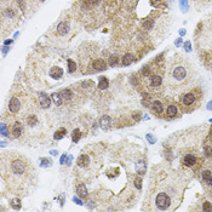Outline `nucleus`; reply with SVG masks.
Here are the masks:
<instances>
[{
  "label": "nucleus",
  "mask_w": 212,
  "mask_h": 212,
  "mask_svg": "<svg viewBox=\"0 0 212 212\" xmlns=\"http://www.w3.org/2000/svg\"><path fill=\"white\" fill-rule=\"evenodd\" d=\"M155 203H157V206L160 210H166L167 207L170 206V204H171V199H170V196L167 195V194L160 193V194H158Z\"/></svg>",
  "instance_id": "f257e3e1"
},
{
  "label": "nucleus",
  "mask_w": 212,
  "mask_h": 212,
  "mask_svg": "<svg viewBox=\"0 0 212 212\" xmlns=\"http://www.w3.org/2000/svg\"><path fill=\"white\" fill-rule=\"evenodd\" d=\"M172 76L177 81H182V80L185 79V76H187V69L184 68L183 65H177L176 68L173 69V72H172Z\"/></svg>",
  "instance_id": "f03ea898"
},
{
  "label": "nucleus",
  "mask_w": 212,
  "mask_h": 212,
  "mask_svg": "<svg viewBox=\"0 0 212 212\" xmlns=\"http://www.w3.org/2000/svg\"><path fill=\"white\" fill-rule=\"evenodd\" d=\"M11 167H12L14 173H16V175H22L26 170V165L21 160H15L12 162V165H11Z\"/></svg>",
  "instance_id": "7ed1b4c3"
},
{
  "label": "nucleus",
  "mask_w": 212,
  "mask_h": 212,
  "mask_svg": "<svg viewBox=\"0 0 212 212\" xmlns=\"http://www.w3.org/2000/svg\"><path fill=\"white\" fill-rule=\"evenodd\" d=\"M19 108H21V102L18 101V98L12 97V98H11V101H10V103H9L10 111H11V113H17V111L19 110Z\"/></svg>",
  "instance_id": "20e7f679"
},
{
  "label": "nucleus",
  "mask_w": 212,
  "mask_h": 212,
  "mask_svg": "<svg viewBox=\"0 0 212 212\" xmlns=\"http://www.w3.org/2000/svg\"><path fill=\"white\" fill-rule=\"evenodd\" d=\"M92 65H93V69H95L96 72H102V70H104V69L107 68V63H106V61L102 60V58L95 60L93 63H92Z\"/></svg>",
  "instance_id": "39448f33"
},
{
  "label": "nucleus",
  "mask_w": 212,
  "mask_h": 212,
  "mask_svg": "<svg viewBox=\"0 0 212 212\" xmlns=\"http://www.w3.org/2000/svg\"><path fill=\"white\" fill-rule=\"evenodd\" d=\"M39 101H40V104H41L42 108H49L50 104H51V99L45 92H40L39 93Z\"/></svg>",
  "instance_id": "423d86ee"
},
{
  "label": "nucleus",
  "mask_w": 212,
  "mask_h": 212,
  "mask_svg": "<svg viewBox=\"0 0 212 212\" xmlns=\"http://www.w3.org/2000/svg\"><path fill=\"white\" fill-rule=\"evenodd\" d=\"M68 32H69V23L68 22H65V21L61 22V23L58 24V27H57V33L60 35H65Z\"/></svg>",
  "instance_id": "0eeeda50"
},
{
  "label": "nucleus",
  "mask_w": 212,
  "mask_h": 212,
  "mask_svg": "<svg viewBox=\"0 0 212 212\" xmlns=\"http://www.w3.org/2000/svg\"><path fill=\"white\" fill-rule=\"evenodd\" d=\"M62 75H63V69L60 68V67H52L50 69V76L53 78V79H60Z\"/></svg>",
  "instance_id": "6e6552de"
},
{
  "label": "nucleus",
  "mask_w": 212,
  "mask_h": 212,
  "mask_svg": "<svg viewBox=\"0 0 212 212\" xmlns=\"http://www.w3.org/2000/svg\"><path fill=\"white\" fill-rule=\"evenodd\" d=\"M76 164L79 165L80 167H85V166H87L88 164H90V158H88V155H86V154L80 155V157L78 158V160H76Z\"/></svg>",
  "instance_id": "1a4fd4ad"
},
{
  "label": "nucleus",
  "mask_w": 212,
  "mask_h": 212,
  "mask_svg": "<svg viewBox=\"0 0 212 212\" xmlns=\"http://www.w3.org/2000/svg\"><path fill=\"white\" fill-rule=\"evenodd\" d=\"M194 101H195L194 93H187V95H184L183 98H182V103H183L184 106H190V104L194 103Z\"/></svg>",
  "instance_id": "9d476101"
},
{
  "label": "nucleus",
  "mask_w": 212,
  "mask_h": 212,
  "mask_svg": "<svg viewBox=\"0 0 212 212\" xmlns=\"http://www.w3.org/2000/svg\"><path fill=\"white\" fill-rule=\"evenodd\" d=\"M23 132V126H22L21 122H15V125L12 126V135L15 137H19Z\"/></svg>",
  "instance_id": "9b49d317"
},
{
  "label": "nucleus",
  "mask_w": 212,
  "mask_h": 212,
  "mask_svg": "<svg viewBox=\"0 0 212 212\" xmlns=\"http://www.w3.org/2000/svg\"><path fill=\"white\" fill-rule=\"evenodd\" d=\"M152 109L154 113H157V114H161L162 111H164V106L160 101H154L152 103Z\"/></svg>",
  "instance_id": "f8f14e48"
},
{
  "label": "nucleus",
  "mask_w": 212,
  "mask_h": 212,
  "mask_svg": "<svg viewBox=\"0 0 212 212\" xmlns=\"http://www.w3.org/2000/svg\"><path fill=\"white\" fill-rule=\"evenodd\" d=\"M183 162H184L185 166H193L196 162V158L192 154H187L184 157V159H183Z\"/></svg>",
  "instance_id": "ddd939ff"
},
{
  "label": "nucleus",
  "mask_w": 212,
  "mask_h": 212,
  "mask_svg": "<svg viewBox=\"0 0 212 212\" xmlns=\"http://www.w3.org/2000/svg\"><path fill=\"white\" fill-rule=\"evenodd\" d=\"M161 83H162V78H161L160 75H152V78H150V85H152L153 87L160 86Z\"/></svg>",
  "instance_id": "4468645a"
},
{
  "label": "nucleus",
  "mask_w": 212,
  "mask_h": 212,
  "mask_svg": "<svg viewBox=\"0 0 212 212\" xmlns=\"http://www.w3.org/2000/svg\"><path fill=\"white\" fill-rule=\"evenodd\" d=\"M133 60H135V57H133V55H131V53H126V55L122 56L121 63H122V65H129V64H131V63L133 62Z\"/></svg>",
  "instance_id": "2eb2a0df"
},
{
  "label": "nucleus",
  "mask_w": 212,
  "mask_h": 212,
  "mask_svg": "<svg viewBox=\"0 0 212 212\" xmlns=\"http://www.w3.org/2000/svg\"><path fill=\"white\" fill-rule=\"evenodd\" d=\"M76 194L80 198H86L87 196V189L84 184H79L76 187Z\"/></svg>",
  "instance_id": "dca6fc26"
},
{
  "label": "nucleus",
  "mask_w": 212,
  "mask_h": 212,
  "mask_svg": "<svg viewBox=\"0 0 212 212\" xmlns=\"http://www.w3.org/2000/svg\"><path fill=\"white\" fill-rule=\"evenodd\" d=\"M99 125H101V127L104 129V130L108 129L110 126V118L108 115H103L101 118V120H99Z\"/></svg>",
  "instance_id": "f3484780"
},
{
  "label": "nucleus",
  "mask_w": 212,
  "mask_h": 212,
  "mask_svg": "<svg viewBox=\"0 0 212 212\" xmlns=\"http://www.w3.org/2000/svg\"><path fill=\"white\" fill-rule=\"evenodd\" d=\"M60 95H61V97L63 98V99H65V101H70V99L73 98V92L70 91V90H62L61 92H60Z\"/></svg>",
  "instance_id": "a211bd4d"
},
{
  "label": "nucleus",
  "mask_w": 212,
  "mask_h": 212,
  "mask_svg": "<svg viewBox=\"0 0 212 212\" xmlns=\"http://www.w3.org/2000/svg\"><path fill=\"white\" fill-rule=\"evenodd\" d=\"M109 86V81L106 76H101L99 78V83H98V87L101 88V90H106V88Z\"/></svg>",
  "instance_id": "6ab92c4d"
},
{
  "label": "nucleus",
  "mask_w": 212,
  "mask_h": 212,
  "mask_svg": "<svg viewBox=\"0 0 212 212\" xmlns=\"http://www.w3.org/2000/svg\"><path fill=\"white\" fill-rule=\"evenodd\" d=\"M166 114H167V116H170V118L175 116L177 114V107L173 106V104L169 106V107H167V109H166Z\"/></svg>",
  "instance_id": "aec40b11"
},
{
  "label": "nucleus",
  "mask_w": 212,
  "mask_h": 212,
  "mask_svg": "<svg viewBox=\"0 0 212 212\" xmlns=\"http://www.w3.org/2000/svg\"><path fill=\"white\" fill-rule=\"evenodd\" d=\"M80 137H81V132L79 129H75L73 132H72V139L74 143H78L80 141Z\"/></svg>",
  "instance_id": "412c9836"
},
{
  "label": "nucleus",
  "mask_w": 212,
  "mask_h": 212,
  "mask_svg": "<svg viewBox=\"0 0 212 212\" xmlns=\"http://www.w3.org/2000/svg\"><path fill=\"white\" fill-rule=\"evenodd\" d=\"M51 98H52V101H53V103H55L56 106H61V103H62V97H61L60 93H52V95H51Z\"/></svg>",
  "instance_id": "4be33fe9"
},
{
  "label": "nucleus",
  "mask_w": 212,
  "mask_h": 212,
  "mask_svg": "<svg viewBox=\"0 0 212 212\" xmlns=\"http://www.w3.org/2000/svg\"><path fill=\"white\" fill-rule=\"evenodd\" d=\"M65 133H67V130L65 129H60L58 131H56L55 132V139H61V138H63L64 136H65Z\"/></svg>",
  "instance_id": "5701e85b"
},
{
  "label": "nucleus",
  "mask_w": 212,
  "mask_h": 212,
  "mask_svg": "<svg viewBox=\"0 0 212 212\" xmlns=\"http://www.w3.org/2000/svg\"><path fill=\"white\" fill-rule=\"evenodd\" d=\"M27 122H28L29 126H35L38 124V118L35 115H29L27 119Z\"/></svg>",
  "instance_id": "b1692460"
},
{
  "label": "nucleus",
  "mask_w": 212,
  "mask_h": 212,
  "mask_svg": "<svg viewBox=\"0 0 212 212\" xmlns=\"http://www.w3.org/2000/svg\"><path fill=\"white\" fill-rule=\"evenodd\" d=\"M11 206L15 210H19L21 208V200L19 199H12L11 200Z\"/></svg>",
  "instance_id": "393cba45"
},
{
  "label": "nucleus",
  "mask_w": 212,
  "mask_h": 212,
  "mask_svg": "<svg viewBox=\"0 0 212 212\" xmlns=\"http://www.w3.org/2000/svg\"><path fill=\"white\" fill-rule=\"evenodd\" d=\"M118 57L116 56H114V55H111V56H109V58H108V62H109V65H111V67H114V65H116L118 64Z\"/></svg>",
  "instance_id": "a878e982"
},
{
  "label": "nucleus",
  "mask_w": 212,
  "mask_h": 212,
  "mask_svg": "<svg viewBox=\"0 0 212 212\" xmlns=\"http://www.w3.org/2000/svg\"><path fill=\"white\" fill-rule=\"evenodd\" d=\"M68 67H69V73H73L75 69H76V63L75 62H73L72 60H68Z\"/></svg>",
  "instance_id": "bb28decb"
},
{
  "label": "nucleus",
  "mask_w": 212,
  "mask_h": 212,
  "mask_svg": "<svg viewBox=\"0 0 212 212\" xmlns=\"http://www.w3.org/2000/svg\"><path fill=\"white\" fill-rule=\"evenodd\" d=\"M137 171L138 173H143L146 171V164H143V161H139L138 165H137Z\"/></svg>",
  "instance_id": "cd10ccee"
},
{
  "label": "nucleus",
  "mask_w": 212,
  "mask_h": 212,
  "mask_svg": "<svg viewBox=\"0 0 212 212\" xmlns=\"http://www.w3.org/2000/svg\"><path fill=\"white\" fill-rule=\"evenodd\" d=\"M203 178L205 181H208L210 178H211V176H212V173H211V171H208V170H205V171H203Z\"/></svg>",
  "instance_id": "c85d7f7f"
},
{
  "label": "nucleus",
  "mask_w": 212,
  "mask_h": 212,
  "mask_svg": "<svg viewBox=\"0 0 212 212\" xmlns=\"http://www.w3.org/2000/svg\"><path fill=\"white\" fill-rule=\"evenodd\" d=\"M101 3V0H86V4L90 5V6H96Z\"/></svg>",
  "instance_id": "c756f323"
},
{
  "label": "nucleus",
  "mask_w": 212,
  "mask_h": 212,
  "mask_svg": "<svg viewBox=\"0 0 212 212\" xmlns=\"http://www.w3.org/2000/svg\"><path fill=\"white\" fill-rule=\"evenodd\" d=\"M6 16H7V17H10V18L15 17V12L12 11V9H7V10H6Z\"/></svg>",
  "instance_id": "7c9ffc66"
},
{
  "label": "nucleus",
  "mask_w": 212,
  "mask_h": 212,
  "mask_svg": "<svg viewBox=\"0 0 212 212\" xmlns=\"http://www.w3.org/2000/svg\"><path fill=\"white\" fill-rule=\"evenodd\" d=\"M51 165V160H47V159H41V166H50Z\"/></svg>",
  "instance_id": "2f4dec72"
},
{
  "label": "nucleus",
  "mask_w": 212,
  "mask_h": 212,
  "mask_svg": "<svg viewBox=\"0 0 212 212\" xmlns=\"http://www.w3.org/2000/svg\"><path fill=\"white\" fill-rule=\"evenodd\" d=\"M17 3L19 4V7L22 11H24L26 10V4H24V0H17Z\"/></svg>",
  "instance_id": "473e14b6"
},
{
  "label": "nucleus",
  "mask_w": 212,
  "mask_h": 212,
  "mask_svg": "<svg viewBox=\"0 0 212 212\" xmlns=\"http://www.w3.org/2000/svg\"><path fill=\"white\" fill-rule=\"evenodd\" d=\"M204 210H205V211H211V210H212V204L205 203V204H204Z\"/></svg>",
  "instance_id": "72a5a7b5"
},
{
  "label": "nucleus",
  "mask_w": 212,
  "mask_h": 212,
  "mask_svg": "<svg viewBox=\"0 0 212 212\" xmlns=\"http://www.w3.org/2000/svg\"><path fill=\"white\" fill-rule=\"evenodd\" d=\"M142 73H143V75H149V68L148 67H143V69H142Z\"/></svg>",
  "instance_id": "f704fd0d"
},
{
  "label": "nucleus",
  "mask_w": 212,
  "mask_h": 212,
  "mask_svg": "<svg viewBox=\"0 0 212 212\" xmlns=\"http://www.w3.org/2000/svg\"><path fill=\"white\" fill-rule=\"evenodd\" d=\"M141 182H142V181H141V178H136V180H135V183H136V187H137L138 189L141 188Z\"/></svg>",
  "instance_id": "c9c22d12"
},
{
  "label": "nucleus",
  "mask_w": 212,
  "mask_h": 212,
  "mask_svg": "<svg viewBox=\"0 0 212 212\" xmlns=\"http://www.w3.org/2000/svg\"><path fill=\"white\" fill-rule=\"evenodd\" d=\"M1 132H3V135H4V136L6 135V125H5V124L1 125Z\"/></svg>",
  "instance_id": "e433bc0d"
},
{
  "label": "nucleus",
  "mask_w": 212,
  "mask_h": 212,
  "mask_svg": "<svg viewBox=\"0 0 212 212\" xmlns=\"http://www.w3.org/2000/svg\"><path fill=\"white\" fill-rule=\"evenodd\" d=\"M74 201H75V203H78V204H79V205H83V204H81V201H80V200H79V199H76V198H74Z\"/></svg>",
  "instance_id": "4c0bfd02"
},
{
  "label": "nucleus",
  "mask_w": 212,
  "mask_h": 212,
  "mask_svg": "<svg viewBox=\"0 0 212 212\" xmlns=\"http://www.w3.org/2000/svg\"><path fill=\"white\" fill-rule=\"evenodd\" d=\"M207 182H208V184H210V185L212 187V176H211V178H210V180H208Z\"/></svg>",
  "instance_id": "58836bf2"
},
{
  "label": "nucleus",
  "mask_w": 212,
  "mask_h": 212,
  "mask_svg": "<svg viewBox=\"0 0 212 212\" xmlns=\"http://www.w3.org/2000/svg\"><path fill=\"white\" fill-rule=\"evenodd\" d=\"M155 1H159V0H155Z\"/></svg>",
  "instance_id": "ea45409f"
}]
</instances>
